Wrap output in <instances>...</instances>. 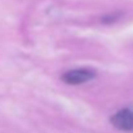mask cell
<instances>
[{
    "label": "cell",
    "instance_id": "6da1fadb",
    "mask_svg": "<svg viewBox=\"0 0 133 133\" xmlns=\"http://www.w3.org/2000/svg\"><path fill=\"white\" fill-rule=\"evenodd\" d=\"M110 122L119 131L133 132V106L124 107L118 112H115L110 118Z\"/></svg>",
    "mask_w": 133,
    "mask_h": 133
},
{
    "label": "cell",
    "instance_id": "7a4b0ae2",
    "mask_svg": "<svg viewBox=\"0 0 133 133\" xmlns=\"http://www.w3.org/2000/svg\"><path fill=\"white\" fill-rule=\"evenodd\" d=\"M96 78V72L90 69H78V70H71L67 71L66 74L62 75V80L67 84L71 85H78L87 83L89 80Z\"/></svg>",
    "mask_w": 133,
    "mask_h": 133
},
{
    "label": "cell",
    "instance_id": "3957f363",
    "mask_svg": "<svg viewBox=\"0 0 133 133\" xmlns=\"http://www.w3.org/2000/svg\"><path fill=\"white\" fill-rule=\"evenodd\" d=\"M119 16H120V14H116V13L105 16V17L102 18V22H103V23H112V22H115V21L119 19Z\"/></svg>",
    "mask_w": 133,
    "mask_h": 133
}]
</instances>
